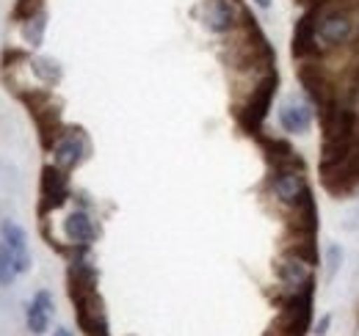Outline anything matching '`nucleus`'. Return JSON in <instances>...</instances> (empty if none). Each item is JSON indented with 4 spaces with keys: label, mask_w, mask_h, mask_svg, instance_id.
Instances as JSON below:
<instances>
[{
    "label": "nucleus",
    "mask_w": 359,
    "mask_h": 336,
    "mask_svg": "<svg viewBox=\"0 0 359 336\" xmlns=\"http://www.w3.org/2000/svg\"><path fill=\"white\" fill-rule=\"evenodd\" d=\"M42 196H45L47 207H58L67 199V176L58 168H45V179H42Z\"/></svg>",
    "instance_id": "nucleus-9"
},
{
    "label": "nucleus",
    "mask_w": 359,
    "mask_h": 336,
    "mask_svg": "<svg viewBox=\"0 0 359 336\" xmlns=\"http://www.w3.org/2000/svg\"><path fill=\"white\" fill-rule=\"evenodd\" d=\"M55 336H69V334H67L64 328H58V331H55Z\"/></svg>",
    "instance_id": "nucleus-18"
},
{
    "label": "nucleus",
    "mask_w": 359,
    "mask_h": 336,
    "mask_svg": "<svg viewBox=\"0 0 359 336\" xmlns=\"http://www.w3.org/2000/svg\"><path fill=\"white\" fill-rule=\"evenodd\" d=\"M310 317H313V303H310V290L304 295L296 293V298L285 306L282 320H279V334L282 336H304L310 328Z\"/></svg>",
    "instance_id": "nucleus-2"
},
{
    "label": "nucleus",
    "mask_w": 359,
    "mask_h": 336,
    "mask_svg": "<svg viewBox=\"0 0 359 336\" xmlns=\"http://www.w3.org/2000/svg\"><path fill=\"white\" fill-rule=\"evenodd\" d=\"M205 25L213 34H226L235 25V8L229 0H208L205 3Z\"/></svg>",
    "instance_id": "nucleus-7"
},
{
    "label": "nucleus",
    "mask_w": 359,
    "mask_h": 336,
    "mask_svg": "<svg viewBox=\"0 0 359 336\" xmlns=\"http://www.w3.org/2000/svg\"><path fill=\"white\" fill-rule=\"evenodd\" d=\"M351 34H354V20L348 11H343V8H329L323 14L315 11V39L318 42L337 47V44L348 42Z\"/></svg>",
    "instance_id": "nucleus-1"
},
{
    "label": "nucleus",
    "mask_w": 359,
    "mask_h": 336,
    "mask_svg": "<svg viewBox=\"0 0 359 336\" xmlns=\"http://www.w3.org/2000/svg\"><path fill=\"white\" fill-rule=\"evenodd\" d=\"M255 3H257L260 8H269V6H271V0H255Z\"/></svg>",
    "instance_id": "nucleus-17"
},
{
    "label": "nucleus",
    "mask_w": 359,
    "mask_h": 336,
    "mask_svg": "<svg viewBox=\"0 0 359 336\" xmlns=\"http://www.w3.org/2000/svg\"><path fill=\"white\" fill-rule=\"evenodd\" d=\"M273 85H276V78H273V75H271L266 83L257 85V91H255V97H252V102H249V119H252V127L260 125V122L266 119L271 99H273Z\"/></svg>",
    "instance_id": "nucleus-12"
},
{
    "label": "nucleus",
    "mask_w": 359,
    "mask_h": 336,
    "mask_svg": "<svg viewBox=\"0 0 359 336\" xmlns=\"http://www.w3.org/2000/svg\"><path fill=\"white\" fill-rule=\"evenodd\" d=\"M340 259H343V251H340L337 246H329V248H326V267H329V279L337 273V267H340Z\"/></svg>",
    "instance_id": "nucleus-16"
},
{
    "label": "nucleus",
    "mask_w": 359,
    "mask_h": 336,
    "mask_svg": "<svg viewBox=\"0 0 359 336\" xmlns=\"http://www.w3.org/2000/svg\"><path fill=\"white\" fill-rule=\"evenodd\" d=\"M273 193L282 204H302L307 199V185H304V171L293 166H279L273 174Z\"/></svg>",
    "instance_id": "nucleus-3"
},
{
    "label": "nucleus",
    "mask_w": 359,
    "mask_h": 336,
    "mask_svg": "<svg viewBox=\"0 0 359 336\" xmlns=\"http://www.w3.org/2000/svg\"><path fill=\"white\" fill-rule=\"evenodd\" d=\"M3 246L11 251L14 256V262H17V270L20 273H25L28 267H31V256H28V243H25V232L17 226V223H3Z\"/></svg>",
    "instance_id": "nucleus-5"
},
{
    "label": "nucleus",
    "mask_w": 359,
    "mask_h": 336,
    "mask_svg": "<svg viewBox=\"0 0 359 336\" xmlns=\"http://www.w3.org/2000/svg\"><path fill=\"white\" fill-rule=\"evenodd\" d=\"M17 273H20V270H17V262H14L11 251H8L6 246H0V287H8Z\"/></svg>",
    "instance_id": "nucleus-13"
},
{
    "label": "nucleus",
    "mask_w": 359,
    "mask_h": 336,
    "mask_svg": "<svg viewBox=\"0 0 359 336\" xmlns=\"http://www.w3.org/2000/svg\"><path fill=\"white\" fill-rule=\"evenodd\" d=\"M34 72H36L42 80H47V83H55V80L61 78V66H58L55 61H50V58H39V61L34 64Z\"/></svg>",
    "instance_id": "nucleus-15"
},
{
    "label": "nucleus",
    "mask_w": 359,
    "mask_h": 336,
    "mask_svg": "<svg viewBox=\"0 0 359 336\" xmlns=\"http://www.w3.org/2000/svg\"><path fill=\"white\" fill-rule=\"evenodd\" d=\"M279 279L287 290L293 293H302V290H310V281H313V273H310V262L302 256V253H287L282 262H279Z\"/></svg>",
    "instance_id": "nucleus-4"
},
{
    "label": "nucleus",
    "mask_w": 359,
    "mask_h": 336,
    "mask_svg": "<svg viewBox=\"0 0 359 336\" xmlns=\"http://www.w3.org/2000/svg\"><path fill=\"white\" fill-rule=\"evenodd\" d=\"M279 125L285 127L287 132H307L310 125H313V111H310V105H304V102H299V99H290L282 111H279Z\"/></svg>",
    "instance_id": "nucleus-6"
},
{
    "label": "nucleus",
    "mask_w": 359,
    "mask_h": 336,
    "mask_svg": "<svg viewBox=\"0 0 359 336\" xmlns=\"http://www.w3.org/2000/svg\"><path fill=\"white\" fill-rule=\"evenodd\" d=\"M83 152H86L83 138L75 135V132H69V135H64V138L55 144V163H58V168L78 166V163L83 160Z\"/></svg>",
    "instance_id": "nucleus-8"
},
{
    "label": "nucleus",
    "mask_w": 359,
    "mask_h": 336,
    "mask_svg": "<svg viewBox=\"0 0 359 336\" xmlns=\"http://www.w3.org/2000/svg\"><path fill=\"white\" fill-rule=\"evenodd\" d=\"M64 229H67V237L75 243V246H89L91 240H94V234H97V229H94V223H91V218L86 212H72L69 218H67V223H64Z\"/></svg>",
    "instance_id": "nucleus-10"
},
{
    "label": "nucleus",
    "mask_w": 359,
    "mask_h": 336,
    "mask_svg": "<svg viewBox=\"0 0 359 336\" xmlns=\"http://www.w3.org/2000/svg\"><path fill=\"white\" fill-rule=\"evenodd\" d=\"M50 312H53V298H50V293H39L34 298V303L28 306V328L36 336L47 331Z\"/></svg>",
    "instance_id": "nucleus-11"
},
{
    "label": "nucleus",
    "mask_w": 359,
    "mask_h": 336,
    "mask_svg": "<svg viewBox=\"0 0 359 336\" xmlns=\"http://www.w3.org/2000/svg\"><path fill=\"white\" fill-rule=\"evenodd\" d=\"M42 36H45V14H34V17H28V25H25V39L28 44H36L42 42Z\"/></svg>",
    "instance_id": "nucleus-14"
}]
</instances>
